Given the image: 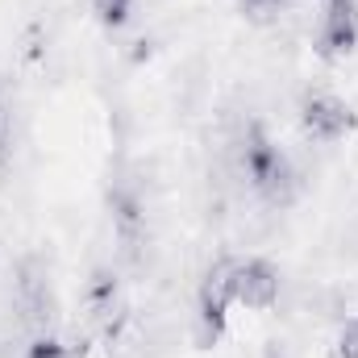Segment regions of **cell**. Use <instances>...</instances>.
Segmentation results:
<instances>
[{"label":"cell","instance_id":"6da1fadb","mask_svg":"<svg viewBox=\"0 0 358 358\" xmlns=\"http://www.w3.org/2000/svg\"><path fill=\"white\" fill-rule=\"evenodd\" d=\"M225 167L238 183H246L267 208H292L304 192V176L283 146H275L259 121H242L225 142Z\"/></svg>","mask_w":358,"mask_h":358},{"label":"cell","instance_id":"7a4b0ae2","mask_svg":"<svg viewBox=\"0 0 358 358\" xmlns=\"http://www.w3.org/2000/svg\"><path fill=\"white\" fill-rule=\"evenodd\" d=\"M8 313L29 334H46V325L55 321V287H50V271L42 259L25 255L17 263L13 283H8Z\"/></svg>","mask_w":358,"mask_h":358},{"label":"cell","instance_id":"3957f363","mask_svg":"<svg viewBox=\"0 0 358 358\" xmlns=\"http://www.w3.org/2000/svg\"><path fill=\"white\" fill-rule=\"evenodd\" d=\"M229 308L234 304V292H229V259H217L213 267L200 275L196 283V313H192V334H196V346L200 350H213L225 329H229Z\"/></svg>","mask_w":358,"mask_h":358},{"label":"cell","instance_id":"277c9868","mask_svg":"<svg viewBox=\"0 0 358 358\" xmlns=\"http://www.w3.org/2000/svg\"><path fill=\"white\" fill-rule=\"evenodd\" d=\"M229 292H234V304L238 308L267 313V308L279 304L283 275L263 255H242V259H229Z\"/></svg>","mask_w":358,"mask_h":358},{"label":"cell","instance_id":"5b68a950","mask_svg":"<svg viewBox=\"0 0 358 358\" xmlns=\"http://www.w3.org/2000/svg\"><path fill=\"white\" fill-rule=\"evenodd\" d=\"M296 117H300V134L308 142H317V146H338L342 138L355 134V125H358L355 108L342 96H334V92H308L300 100Z\"/></svg>","mask_w":358,"mask_h":358},{"label":"cell","instance_id":"8992f818","mask_svg":"<svg viewBox=\"0 0 358 358\" xmlns=\"http://www.w3.org/2000/svg\"><path fill=\"white\" fill-rule=\"evenodd\" d=\"M313 46L321 59H346L358 46V0H334V4H321V17H317V34H313Z\"/></svg>","mask_w":358,"mask_h":358},{"label":"cell","instance_id":"52a82bcc","mask_svg":"<svg viewBox=\"0 0 358 358\" xmlns=\"http://www.w3.org/2000/svg\"><path fill=\"white\" fill-rule=\"evenodd\" d=\"M84 304H88V317L104 329V334H113V329L121 325V317H125V296H121L117 271H108V267L92 271L88 283H84Z\"/></svg>","mask_w":358,"mask_h":358},{"label":"cell","instance_id":"ba28073f","mask_svg":"<svg viewBox=\"0 0 358 358\" xmlns=\"http://www.w3.org/2000/svg\"><path fill=\"white\" fill-rule=\"evenodd\" d=\"M134 4H138V0H88L92 17H96L104 29H125L129 17H134Z\"/></svg>","mask_w":358,"mask_h":358},{"label":"cell","instance_id":"9c48e42d","mask_svg":"<svg viewBox=\"0 0 358 358\" xmlns=\"http://www.w3.org/2000/svg\"><path fill=\"white\" fill-rule=\"evenodd\" d=\"M21 358H76V355H71V346L59 342L55 334H34V338L25 342Z\"/></svg>","mask_w":358,"mask_h":358},{"label":"cell","instance_id":"30bf717a","mask_svg":"<svg viewBox=\"0 0 358 358\" xmlns=\"http://www.w3.org/2000/svg\"><path fill=\"white\" fill-rule=\"evenodd\" d=\"M287 4H292V0H238L242 17H250V21H275Z\"/></svg>","mask_w":358,"mask_h":358},{"label":"cell","instance_id":"8fae6325","mask_svg":"<svg viewBox=\"0 0 358 358\" xmlns=\"http://www.w3.org/2000/svg\"><path fill=\"white\" fill-rule=\"evenodd\" d=\"M334 355L338 358H358V317H346V321H342L338 342H334Z\"/></svg>","mask_w":358,"mask_h":358},{"label":"cell","instance_id":"7c38bea8","mask_svg":"<svg viewBox=\"0 0 358 358\" xmlns=\"http://www.w3.org/2000/svg\"><path fill=\"white\" fill-rule=\"evenodd\" d=\"M8 138V100H4V84H0V146Z\"/></svg>","mask_w":358,"mask_h":358},{"label":"cell","instance_id":"4fadbf2b","mask_svg":"<svg viewBox=\"0 0 358 358\" xmlns=\"http://www.w3.org/2000/svg\"><path fill=\"white\" fill-rule=\"evenodd\" d=\"M267 358H287V350H279V346H271V350H267Z\"/></svg>","mask_w":358,"mask_h":358},{"label":"cell","instance_id":"5bb4252c","mask_svg":"<svg viewBox=\"0 0 358 358\" xmlns=\"http://www.w3.org/2000/svg\"><path fill=\"white\" fill-rule=\"evenodd\" d=\"M321 4H334V0H321Z\"/></svg>","mask_w":358,"mask_h":358}]
</instances>
